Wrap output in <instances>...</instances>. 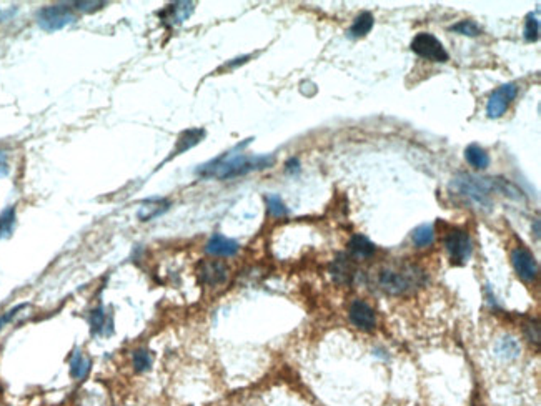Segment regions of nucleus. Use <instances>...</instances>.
I'll return each instance as SVG.
<instances>
[{
	"label": "nucleus",
	"instance_id": "f257e3e1",
	"mask_svg": "<svg viewBox=\"0 0 541 406\" xmlns=\"http://www.w3.org/2000/svg\"><path fill=\"white\" fill-rule=\"evenodd\" d=\"M275 163L273 155H235V157H223L213 160L197 170V174L205 179L230 180L235 176H242L252 172L265 170Z\"/></svg>",
	"mask_w": 541,
	"mask_h": 406
},
{
	"label": "nucleus",
	"instance_id": "f03ea898",
	"mask_svg": "<svg viewBox=\"0 0 541 406\" xmlns=\"http://www.w3.org/2000/svg\"><path fill=\"white\" fill-rule=\"evenodd\" d=\"M427 280L425 271L416 265L403 263V265L385 266L379 271V287L390 295H405L420 288Z\"/></svg>",
	"mask_w": 541,
	"mask_h": 406
},
{
	"label": "nucleus",
	"instance_id": "7ed1b4c3",
	"mask_svg": "<svg viewBox=\"0 0 541 406\" xmlns=\"http://www.w3.org/2000/svg\"><path fill=\"white\" fill-rule=\"evenodd\" d=\"M453 187L480 206H489V193L495 192L493 179H478L470 174H460L453 180Z\"/></svg>",
	"mask_w": 541,
	"mask_h": 406
},
{
	"label": "nucleus",
	"instance_id": "20e7f679",
	"mask_svg": "<svg viewBox=\"0 0 541 406\" xmlns=\"http://www.w3.org/2000/svg\"><path fill=\"white\" fill-rule=\"evenodd\" d=\"M74 7L68 3H57V6H47L37 12L38 27L45 32H57L66 29L67 25L75 22Z\"/></svg>",
	"mask_w": 541,
	"mask_h": 406
},
{
	"label": "nucleus",
	"instance_id": "39448f33",
	"mask_svg": "<svg viewBox=\"0 0 541 406\" xmlns=\"http://www.w3.org/2000/svg\"><path fill=\"white\" fill-rule=\"evenodd\" d=\"M411 50L418 57L432 60V62H446L448 60V52L445 50L443 44L432 33L422 32L418 33L411 42Z\"/></svg>",
	"mask_w": 541,
	"mask_h": 406
},
{
	"label": "nucleus",
	"instance_id": "423d86ee",
	"mask_svg": "<svg viewBox=\"0 0 541 406\" xmlns=\"http://www.w3.org/2000/svg\"><path fill=\"white\" fill-rule=\"evenodd\" d=\"M446 252L453 265H465L468 258L471 257V240L465 230H452L445 239Z\"/></svg>",
	"mask_w": 541,
	"mask_h": 406
},
{
	"label": "nucleus",
	"instance_id": "0eeeda50",
	"mask_svg": "<svg viewBox=\"0 0 541 406\" xmlns=\"http://www.w3.org/2000/svg\"><path fill=\"white\" fill-rule=\"evenodd\" d=\"M518 93V85L517 84H505L501 85L500 89H496L495 92L492 93V97L488 98L487 103V114L489 119H498L508 110V107L512 105V102L515 100Z\"/></svg>",
	"mask_w": 541,
	"mask_h": 406
},
{
	"label": "nucleus",
	"instance_id": "6e6552de",
	"mask_svg": "<svg viewBox=\"0 0 541 406\" xmlns=\"http://www.w3.org/2000/svg\"><path fill=\"white\" fill-rule=\"evenodd\" d=\"M512 263L519 278H523L525 282H533L538 276V263L526 248H515L512 252Z\"/></svg>",
	"mask_w": 541,
	"mask_h": 406
},
{
	"label": "nucleus",
	"instance_id": "1a4fd4ad",
	"mask_svg": "<svg viewBox=\"0 0 541 406\" xmlns=\"http://www.w3.org/2000/svg\"><path fill=\"white\" fill-rule=\"evenodd\" d=\"M199 278L208 287H218L229 278V269L225 263L217 260H205L199 265Z\"/></svg>",
	"mask_w": 541,
	"mask_h": 406
},
{
	"label": "nucleus",
	"instance_id": "9d476101",
	"mask_svg": "<svg viewBox=\"0 0 541 406\" xmlns=\"http://www.w3.org/2000/svg\"><path fill=\"white\" fill-rule=\"evenodd\" d=\"M350 322L363 331H372L376 326V317L373 308L362 300H355L350 306Z\"/></svg>",
	"mask_w": 541,
	"mask_h": 406
},
{
	"label": "nucleus",
	"instance_id": "9b49d317",
	"mask_svg": "<svg viewBox=\"0 0 541 406\" xmlns=\"http://www.w3.org/2000/svg\"><path fill=\"white\" fill-rule=\"evenodd\" d=\"M89 325L92 335L110 336L114 333V318L105 313L104 305H98L89 313Z\"/></svg>",
	"mask_w": 541,
	"mask_h": 406
},
{
	"label": "nucleus",
	"instance_id": "f8f14e48",
	"mask_svg": "<svg viewBox=\"0 0 541 406\" xmlns=\"http://www.w3.org/2000/svg\"><path fill=\"white\" fill-rule=\"evenodd\" d=\"M240 245L238 241L229 239V236L222 235V233H215L212 235V239L208 240L207 243V252L213 257H222V258H229V257H235L238 253Z\"/></svg>",
	"mask_w": 541,
	"mask_h": 406
},
{
	"label": "nucleus",
	"instance_id": "ddd939ff",
	"mask_svg": "<svg viewBox=\"0 0 541 406\" xmlns=\"http://www.w3.org/2000/svg\"><path fill=\"white\" fill-rule=\"evenodd\" d=\"M170 209V202L167 198H148V200L142 202L139 211H137V218L140 222H150V220L160 217Z\"/></svg>",
	"mask_w": 541,
	"mask_h": 406
},
{
	"label": "nucleus",
	"instance_id": "4468645a",
	"mask_svg": "<svg viewBox=\"0 0 541 406\" xmlns=\"http://www.w3.org/2000/svg\"><path fill=\"white\" fill-rule=\"evenodd\" d=\"M68 368H70L72 378L79 379V382H84V379L89 377L90 368H92V361H90V358L85 356L79 348H75L74 353H72V356H70Z\"/></svg>",
	"mask_w": 541,
	"mask_h": 406
},
{
	"label": "nucleus",
	"instance_id": "2eb2a0df",
	"mask_svg": "<svg viewBox=\"0 0 541 406\" xmlns=\"http://www.w3.org/2000/svg\"><path fill=\"white\" fill-rule=\"evenodd\" d=\"M193 3L192 2H175L170 3L165 8V12H162L163 20H169L170 24H182L183 20H187L193 12Z\"/></svg>",
	"mask_w": 541,
	"mask_h": 406
},
{
	"label": "nucleus",
	"instance_id": "dca6fc26",
	"mask_svg": "<svg viewBox=\"0 0 541 406\" xmlns=\"http://www.w3.org/2000/svg\"><path fill=\"white\" fill-rule=\"evenodd\" d=\"M204 137H205L204 128H188V130H185L182 133V135L178 137L177 146H175V150H174V157H177V155L183 153V152H187V150H190L192 146L199 145Z\"/></svg>",
	"mask_w": 541,
	"mask_h": 406
},
{
	"label": "nucleus",
	"instance_id": "f3484780",
	"mask_svg": "<svg viewBox=\"0 0 541 406\" xmlns=\"http://www.w3.org/2000/svg\"><path fill=\"white\" fill-rule=\"evenodd\" d=\"M350 252L355 255L356 258H370L375 253V245L372 243L367 236L363 235H355L350 240Z\"/></svg>",
	"mask_w": 541,
	"mask_h": 406
},
{
	"label": "nucleus",
	"instance_id": "a211bd4d",
	"mask_svg": "<svg viewBox=\"0 0 541 406\" xmlns=\"http://www.w3.org/2000/svg\"><path fill=\"white\" fill-rule=\"evenodd\" d=\"M332 275L338 283H350L353 278V266H351L349 258L338 257V260L332 266Z\"/></svg>",
	"mask_w": 541,
	"mask_h": 406
},
{
	"label": "nucleus",
	"instance_id": "6ab92c4d",
	"mask_svg": "<svg viewBox=\"0 0 541 406\" xmlns=\"http://www.w3.org/2000/svg\"><path fill=\"white\" fill-rule=\"evenodd\" d=\"M465 158L471 167L478 168V170H485V168L489 165L488 153L485 152L482 146H478V145L468 146V149L465 150Z\"/></svg>",
	"mask_w": 541,
	"mask_h": 406
},
{
	"label": "nucleus",
	"instance_id": "aec40b11",
	"mask_svg": "<svg viewBox=\"0 0 541 406\" xmlns=\"http://www.w3.org/2000/svg\"><path fill=\"white\" fill-rule=\"evenodd\" d=\"M17 213L15 206H8L0 213V239H8L15 230Z\"/></svg>",
	"mask_w": 541,
	"mask_h": 406
},
{
	"label": "nucleus",
	"instance_id": "412c9836",
	"mask_svg": "<svg viewBox=\"0 0 541 406\" xmlns=\"http://www.w3.org/2000/svg\"><path fill=\"white\" fill-rule=\"evenodd\" d=\"M493 185H495V192L503 193L505 197L513 198V200H521V198L525 197L517 185L512 183L510 180L501 179V176H495V179H493Z\"/></svg>",
	"mask_w": 541,
	"mask_h": 406
},
{
	"label": "nucleus",
	"instance_id": "4be33fe9",
	"mask_svg": "<svg viewBox=\"0 0 541 406\" xmlns=\"http://www.w3.org/2000/svg\"><path fill=\"white\" fill-rule=\"evenodd\" d=\"M373 27V15L368 14V12H363L355 19L353 25L350 29V36L351 37H363L370 32Z\"/></svg>",
	"mask_w": 541,
	"mask_h": 406
},
{
	"label": "nucleus",
	"instance_id": "5701e85b",
	"mask_svg": "<svg viewBox=\"0 0 541 406\" xmlns=\"http://www.w3.org/2000/svg\"><path fill=\"white\" fill-rule=\"evenodd\" d=\"M411 239H413V243L416 247L420 248L430 247L433 240H435V230H433L432 225H420L418 228H415L413 230Z\"/></svg>",
	"mask_w": 541,
	"mask_h": 406
},
{
	"label": "nucleus",
	"instance_id": "b1692460",
	"mask_svg": "<svg viewBox=\"0 0 541 406\" xmlns=\"http://www.w3.org/2000/svg\"><path fill=\"white\" fill-rule=\"evenodd\" d=\"M132 365L137 373H145L152 368V355L147 348H139L132 353Z\"/></svg>",
	"mask_w": 541,
	"mask_h": 406
},
{
	"label": "nucleus",
	"instance_id": "393cba45",
	"mask_svg": "<svg viewBox=\"0 0 541 406\" xmlns=\"http://www.w3.org/2000/svg\"><path fill=\"white\" fill-rule=\"evenodd\" d=\"M265 200H267L270 215H273V217L277 218L287 217V215H289V209H287L285 203H283V200L278 195H267L265 197Z\"/></svg>",
	"mask_w": 541,
	"mask_h": 406
},
{
	"label": "nucleus",
	"instance_id": "a878e982",
	"mask_svg": "<svg viewBox=\"0 0 541 406\" xmlns=\"http://www.w3.org/2000/svg\"><path fill=\"white\" fill-rule=\"evenodd\" d=\"M452 30L453 32H458V33H462V36H468V37H476L482 33L480 25L473 22V20H462L460 24L453 25Z\"/></svg>",
	"mask_w": 541,
	"mask_h": 406
},
{
	"label": "nucleus",
	"instance_id": "bb28decb",
	"mask_svg": "<svg viewBox=\"0 0 541 406\" xmlns=\"http://www.w3.org/2000/svg\"><path fill=\"white\" fill-rule=\"evenodd\" d=\"M540 36V20L536 19V15L530 14L526 17L525 24V38L526 42H536Z\"/></svg>",
	"mask_w": 541,
	"mask_h": 406
},
{
	"label": "nucleus",
	"instance_id": "cd10ccee",
	"mask_svg": "<svg viewBox=\"0 0 541 406\" xmlns=\"http://www.w3.org/2000/svg\"><path fill=\"white\" fill-rule=\"evenodd\" d=\"M72 6H74L75 10L89 12V14H92V12L104 8L105 7V2H74V3H72Z\"/></svg>",
	"mask_w": 541,
	"mask_h": 406
},
{
	"label": "nucleus",
	"instance_id": "c85d7f7f",
	"mask_svg": "<svg viewBox=\"0 0 541 406\" xmlns=\"http://www.w3.org/2000/svg\"><path fill=\"white\" fill-rule=\"evenodd\" d=\"M25 306H27V305H17L12 310H8V312H6L3 315H0V331H2V328L6 326V325H8V323H10L12 319L17 317V315L22 312Z\"/></svg>",
	"mask_w": 541,
	"mask_h": 406
},
{
	"label": "nucleus",
	"instance_id": "c756f323",
	"mask_svg": "<svg viewBox=\"0 0 541 406\" xmlns=\"http://www.w3.org/2000/svg\"><path fill=\"white\" fill-rule=\"evenodd\" d=\"M525 333L528 336V340L531 341V343H540V326L538 323H528V325L525 326Z\"/></svg>",
	"mask_w": 541,
	"mask_h": 406
},
{
	"label": "nucleus",
	"instance_id": "7c9ffc66",
	"mask_svg": "<svg viewBox=\"0 0 541 406\" xmlns=\"http://www.w3.org/2000/svg\"><path fill=\"white\" fill-rule=\"evenodd\" d=\"M8 174V160L7 153L0 150V176H6Z\"/></svg>",
	"mask_w": 541,
	"mask_h": 406
},
{
	"label": "nucleus",
	"instance_id": "2f4dec72",
	"mask_svg": "<svg viewBox=\"0 0 541 406\" xmlns=\"http://www.w3.org/2000/svg\"><path fill=\"white\" fill-rule=\"evenodd\" d=\"M298 170H300L298 158H290L289 162H287V172H289V174H297Z\"/></svg>",
	"mask_w": 541,
	"mask_h": 406
},
{
	"label": "nucleus",
	"instance_id": "473e14b6",
	"mask_svg": "<svg viewBox=\"0 0 541 406\" xmlns=\"http://www.w3.org/2000/svg\"><path fill=\"white\" fill-rule=\"evenodd\" d=\"M535 236H536V239H540V220L538 218H536L535 220Z\"/></svg>",
	"mask_w": 541,
	"mask_h": 406
}]
</instances>
